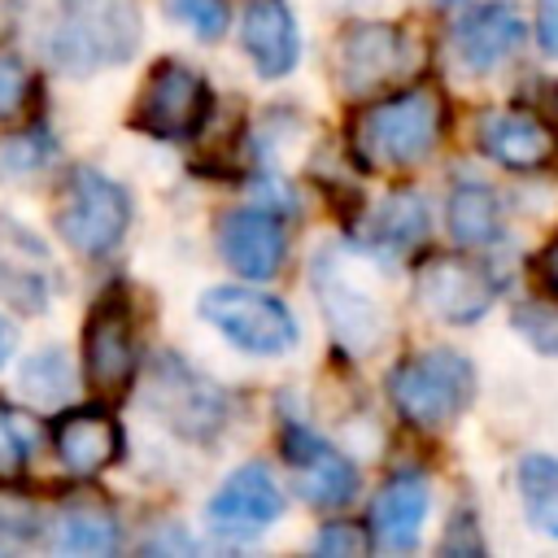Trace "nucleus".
Listing matches in <instances>:
<instances>
[{"label": "nucleus", "mask_w": 558, "mask_h": 558, "mask_svg": "<svg viewBox=\"0 0 558 558\" xmlns=\"http://www.w3.org/2000/svg\"><path fill=\"white\" fill-rule=\"evenodd\" d=\"M26 44L61 74H100L135 57L140 4L135 0H17Z\"/></svg>", "instance_id": "f257e3e1"}, {"label": "nucleus", "mask_w": 558, "mask_h": 558, "mask_svg": "<svg viewBox=\"0 0 558 558\" xmlns=\"http://www.w3.org/2000/svg\"><path fill=\"white\" fill-rule=\"evenodd\" d=\"M445 126V100L432 87H410L397 92L379 105H366L353 118V148L362 166L375 170H405L423 161Z\"/></svg>", "instance_id": "f03ea898"}, {"label": "nucleus", "mask_w": 558, "mask_h": 558, "mask_svg": "<svg viewBox=\"0 0 558 558\" xmlns=\"http://www.w3.org/2000/svg\"><path fill=\"white\" fill-rule=\"evenodd\" d=\"M475 397V362L449 344L418 349L388 371V401L410 427H449Z\"/></svg>", "instance_id": "7ed1b4c3"}, {"label": "nucleus", "mask_w": 558, "mask_h": 558, "mask_svg": "<svg viewBox=\"0 0 558 558\" xmlns=\"http://www.w3.org/2000/svg\"><path fill=\"white\" fill-rule=\"evenodd\" d=\"M52 227L78 257H109L131 227V192L105 170H74L57 192Z\"/></svg>", "instance_id": "20e7f679"}, {"label": "nucleus", "mask_w": 558, "mask_h": 558, "mask_svg": "<svg viewBox=\"0 0 558 558\" xmlns=\"http://www.w3.org/2000/svg\"><path fill=\"white\" fill-rule=\"evenodd\" d=\"M196 310L222 340H231L240 353H253V357H283L301 340V327L288 314V305L248 283L205 288Z\"/></svg>", "instance_id": "39448f33"}, {"label": "nucleus", "mask_w": 558, "mask_h": 558, "mask_svg": "<svg viewBox=\"0 0 558 558\" xmlns=\"http://www.w3.org/2000/svg\"><path fill=\"white\" fill-rule=\"evenodd\" d=\"M144 401L183 440H214L231 418V397L214 379L192 371L179 353H157Z\"/></svg>", "instance_id": "423d86ee"}, {"label": "nucleus", "mask_w": 558, "mask_h": 558, "mask_svg": "<svg viewBox=\"0 0 558 558\" xmlns=\"http://www.w3.org/2000/svg\"><path fill=\"white\" fill-rule=\"evenodd\" d=\"M209 109H214V92L201 70H192L183 61H157L135 96L131 126L144 131L148 140L183 144L205 126Z\"/></svg>", "instance_id": "0eeeda50"}, {"label": "nucleus", "mask_w": 558, "mask_h": 558, "mask_svg": "<svg viewBox=\"0 0 558 558\" xmlns=\"http://www.w3.org/2000/svg\"><path fill=\"white\" fill-rule=\"evenodd\" d=\"M310 279H314V301H318V310L327 318V331H331V340L340 349H349V353H375L388 340V314H384V305L366 288L353 283V275L340 266V257L331 248H323L314 257Z\"/></svg>", "instance_id": "6e6552de"}, {"label": "nucleus", "mask_w": 558, "mask_h": 558, "mask_svg": "<svg viewBox=\"0 0 558 558\" xmlns=\"http://www.w3.org/2000/svg\"><path fill=\"white\" fill-rule=\"evenodd\" d=\"M135 362H140V344H135L131 310L122 292H105L83 323V379L96 397H118L131 388Z\"/></svg>", "instance_id": "1a4fd4ad"}, {"label": "nucleus", "mask_w": 558, "mask_h": 558, "mask_svg": "<svg viewBox=\"0 0 558 558\" xmlns=\"http://www.w3.org/2000/svg\"><path fill=\"white\" fill-rule=\"evenodd\" d=\"M414 296L427 318L449 323V327H471L493 310L497 283L480 262H471L462 253H440V257L423 262V270L414 279Z\"/></svg>", "instance_id": "9d476101"}, {"label": "nucleus", "mask_w": 558, "mask_h": 558, "mask_svg": "<svg viewBox=\"0 0 558 558\" xmlns=\"http://www.w3.org/2000/svg\"><path fill=\"white\" fill-rule=\"evenodd\" d=\"M279 514H283V488L275 484L270 466H262V462L235 466L205 501V527L227 541H253V536L270 532L279 523Z\"/></svg>", "instance_id": "9b49d317"}, {"label": "nucleus", "mask_w": 558, "mask_h": 558, "mask_svg": "<svg viewBox=\"0 0 558 558\" xmlns=\"http://www.w3.org/2000/svg\"><path fill=\"white\" fill-rule=\"evenodd\" d=\"M279 445H283V458L292 466V484H296L301 501H310L318 510H336V506L357 497V466L336 445H327L314 427L288 418Z\"/></svg>", "instance_id": "f8f14e48"}, {"label": "nucleus", "mask_w": 558, "mask_h": 558, "mask_svg": "<svg viewBox=\"0 0 558 558\" xmlns=\"http://www.w3.org/2000/svg\"><path fill=\"white\" fill-rule=\"evenodd\" d=\"M218 253L240 279H275L288 253V231L266 205L231 209L218 218Z\"/></svg>", "instance_id": "ddd939ff"}, {"label": "nucleus", "mask_w": 558, "mask_h": 558, "mask_svg": "<svg viewBox=\"0 0 558 558\" xmlns=\"http://www.w3.org/2000/svg\"><path fill=\"white\" fill-rule=\"evenodd\" d=\"M527 39V22L519 13L514 0H484L471 4L458 22H453V52L462 57L466 70L488 74L501 61H510Z\"/></svg>", "instance_id": "4468645a"}, {"label": "nucleus", "mask_w": 558, "mask_h": 558, "mask_svg": "<svg viewBox=\"0 0 558 558\" xmlns=\"http://www.w3.org/2000/svg\"><path fill=\"white\" fill-rule=\"evenodd\" d=\"M405 65V31L392 22H353L340 35L336 48V70L340 83L353 96H366L384 83H392Z\"/></svg>", "instance_id": "2eb2a0df"}, {"label": "nucleus", "mask_w": 558, "mask_h": 558, "mask_svg": "<svg viewBox=\"0 0 558 558\" xmlns=\"http://www.w3.org/2000/svg\"><path fill=\"white\" fill-rule=\"evenodd\" d=\"M480 148L488 161H497L501 170H514V174H532V170H545L558 153V135L536 118V113H523V109H493L480 118Z\"/></svg>", "instance_id": "dca6fc26"}, {"label": "nucleus", "mask_w": 558, "mask_h": 558, "mask_svg": "<svg viewBox=\"0 0 558 558\" xmlns=\"http://www.w3.org/2000/svg\"><path fill=\"white\" fill-rule=\"evenodd\" d=\"M52 449L74 475H100L122 458V427L105 405H78L52 418Z\"/></svg>", "instance_id": "f3484780"}, {"label": "nucleus", "mask_w": 558, "mask_h": 558, "mask_svg": "<svg viewBox=\"0 0 558 558\" xmlns=\"http://www.w3.org/2000/svg\"><path fill=\"white\" fill-rule=\"evenodd\" d=\"M240 44L262 78H283L301 61L296 17L288 13L283 0H248L244 22H240Z\"/></svg>", "instance_id": "a211bd4d"}, {"label": "nucleus", "mask_w": 558, "mask_h": 558, "mask_svg": "<svg viewBox=\"0 0 558 558\" xmlns=\"http://www.w3.org/2000/svg\"><path fill=\"white\" fill-rule=\"evenodd\" d=\"M427 506H432V488L418 471H401L392 475L371 506V532L384 549H414L427 523Z\"/></svg>", "instance_id": "6ab92c4d"}, {"label": "nucleus", "mask_w": 558, "mask_h": 558, "mask_svg": "<svg viewBox=\"0 0 558 558\" xmlns=\"http://www.w3.org/2000/svg\"><path fill=\"white\" fill-rule=\"evenodd\" d=\"M427 222H432L427 218V201L414 187H397L375 205L366 240H371V248L379 257H405L427 235Z\"/></svg>", "instance_id": "aec40b11"}, {"label": "nucleus", "mask_w": 558, "mask_h": 558, "mask_svg": "<svg viewBox=\"0 0 558 558\" xmlns=\"http://www.w3.org/2000/svg\"><path fill=\"white\" fill-rule=\"evenodd\" d=\"M445 218H449L453 244H462V248H484L501 235V201L488 183H475V179H462L449 192Z\"/></svg>", "instance_id": "412c9836"}, {"label": "nucleus", "mask_w": 558, "mask_h": 558, "mask_svg": "<svg viewBox=\"0 0 558 558\" xmlns=\"http://www.w3.org/2000/svg\"><path fill=\"white\" fill-rule=\"evenodd\" d=\"M57 549L65 554H113L118 549V519L96 497H74L57 510Z\"/></svg>", "instance_id": "4be33fe9"}, {"label": "nucleus", "mask_w": 558, "mask_h": 558, "mask_svg": "<svg viewBox=\"0 0 558 558\" xmlns=\"http://www.w3.org/2000/svg\"><path fill=\"white\" fill-rule=\"evenodd\" d=\"M519 501L527 523L558 541V458L554 453L519 458Z\"/></svg>", "instance_id": "5701e85b"}, {"label": "nucleus", "mask_w": 558, "mask_h": 558, "mask_svg": "<svg viewBox=\"0 0 558 558\" xmlns=\"http://www.w3.org/2000/svg\"><path fill=\"white\" fill-rule=\"evenodd\" d=\"M17 388L22 397H31L35 405L52 410L61 405L70 392H74V366H70V353L61 344H44L35 353H26L17 362Z\"/></svg>", "instance_id": "b1692460"}, {"label": "nucleus", "mask_w": 558, "mask_h": 558, "mask_svg": "<svg viewBox=\"0 0 558 558\" xmlns=\"http://www.w3.org/2000/svg\"><path fill=\"white\" fill-rule=\"evenodd\" d=\"M514 331L545 357H558V305L549 301H519L510 314Z\"/></svg>", "instance_id": "393cba45"}, {"label": "nucleus", "mask_w": 558, "mask_h": 558, "mask_svg": "<svg viewBox=\"0 0 558 558\" xmlns=\"http://www.w3.org/2000/svg\"><path fill=\"white\" fill-rule=\"evenodd\" d=\"M44 527V514L26 501V497H13V493H0V549H22L39 536Z\"/></svg>", "instance_id": "a878e982"}, {"label": "nucleus", "mask_w": 558, "mask_h": 558, "mask_svg": "<svg viewBox=\"0 0 558 558\" xmlns=\"http://www.w3.org/2000/svg\"><path fill=\"white\" fill-rule=\"evenodd\" d=\"M166 9H170L183 26H192L201 39L227 35V22H231L227 0H166Z\"/></svg>", "instance_id": "bb28decb"}, {"label": "nucleus", "mask_w": 558, "mask_h": 558, "mask_svg": "<svg viewBox=\"0 0 558 558\" xmlns=\"http://www.w3.org/2000/svg\"><path fill=\"white\" fill-rule=\"evenodd\" d=\"M26 92H31V70L17 52H4L0 48V122L4 118H17V109L26 105Z\"/></svg>", "instance_id": "cd10ccee"}, {"label": "nucleus", "mask_w": 558, "mask_h": 558, "mask_svg": "<svg viewBox=\"0 0 558 558\" xmlns=\"http://www.w3.org/2000/svg\"><path fill=\"white\" fill-rule=\"evenodd\" d=\"M31 458V432L0 405V480H13Z\"/></svg>", "instance_id": "c85d7f7f"}, {"label": "nucleus", "mask_w": 558, "mask_h": 558, "mask_svg": "<svg viewBox=\"0 0 558 558\" xmlns=\"http://www.w3.org/2000/svg\"><path fill=\"white\" fill-rule=\"evenodd\" d=\"M366 549V532L353 523H323L314 536V554H331V558H357Z\"/></svg>", "instance_id": "c756f323"}, {"label": "nucleus", "mask_w": 558, "mask_h": 558, "mask_svg": "<svg viewBox=\"0 0 558 558\" xmlns=\"http://www.w3.org/2000/svg\"><path fill=\"white\" fill-rule=\"evenodd\" d=\"M44 153H48V148H35V135L9 140V144L0 148V174L9 179L13 170H31V166H39V161H44Z\"/></svg>", "instance_id": "7c9ffc66"}, {"label": "nucleus", "mask_w": 558, "mask_h": 558, "mask_svg": "<svg viewBox=\"0 0 558 558\" xmlns=\"http://www.w3.org/2000/svg\"><path fill=\"white\" fill-rule=\"evenodd\" d=\"M536 44L545 57L558 61V0H541L536 9Z\"/></svg>", "instance_id": "2f4dec72"}, {"label": "nucleus", "mask_w": 558, "mask_h": 558, "mask_svg": "<svg viewBox=\"0 0 558 558\" xmlns=\"http://www.w3.org/2000/svg\"><path fill=\"white\" fill-rule=\"evenodd\" d=\"M536 270H541V279H545V288H549V296L558 301V235L545 244V253H541V262H536Z\"/></svg>", "instance_id": "473e14b6"}, {"label": "nucleus", "mask_w": 558, "mask_h": 558, "mask_svg": "<svg viewBox=\"0 0 558 558\" xmlns=\"http://www.w3.org/2000/svg\"><path fill=\"white\" fill-rule=\"evenodd\" d=\"M17 353V327L0 314V366H9V357Z\"/></svg>", "instance_id": "72a5a7b5"}]
</instances>
